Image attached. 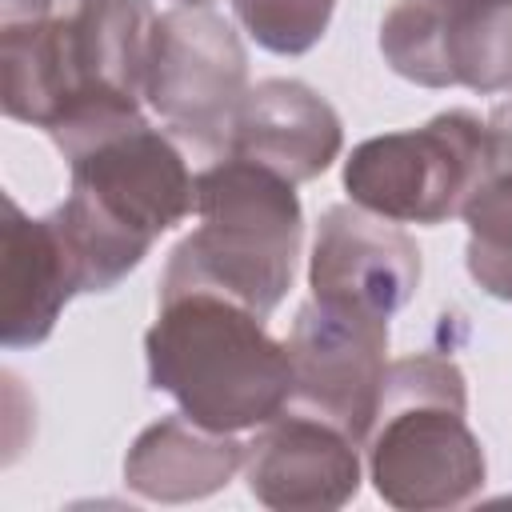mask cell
Listing matches in <instances>:
<instances>
[{
  "mask_svg": "<svg viewBox=\"0 0 512 512\" xmlns=\"http://www.w3.org/2000/svg\"><path fill=\"white\" fill-rule=\"evenodd\" d=\"M144 360L152 392L172 396L208 432L260 428L292 396L288 344L264 328V316L220 292L160 300Z\"/></svg>",
  "mask_w": 512,
  "mask_h": 512,
  "instance_id": "cell-2",
  "label": "cell"
},
{
  "mask_svg": "<svg viewBox=\"0 0 512 512\" xmlns=\"http://www.w3.org/2000/svg\"><path fill=\"white\" fill-rule=\"evenodd\" d=\"M244 484L276 512H336L360 492V444L336 424L284 408L252 428Z\"/></svg>",
  "mask_w": 512,
  "mask_h": 512,
  "instance_id": "cell-11",
  "label": "cell"
},
{
  "mask_svg": "<svg viewBox=\"0 0 512 512\" xmlns=\"http://www.w3.org/2000/svg\"><path fill=\"white\" fill-rule=\"evenodd\" d=\"M240 468L244 444L236 432H208L184 412H172L132 440L124 484L156 504H188L220 492Z\"/></svg>",
  "mask_w": 512,
  "mask_h": 512,
  "instance_id": "cell-14",
  "label": "cell"
},
{
  "mask_svg": "<svg viewBox=\"0 0 512 512\" xmlns=\"http://www.w3.org/2000/svg\"><path fill=\"white\" fill-rule=\"evenodd\" d=\"M244 32L276 56H304L332 24L336 0H232Z\"/></svg>",
  "mask_w": 512,
  "mask_h": 512,
  "instance_id": "cell-15",
  "label": "cell"
},
{
  "mask_svg": "<svg viewBox=\"0 0 512 512\" xmlns=\"http://www.w3.org/2000/svg\"><path fill=\"white\" fill-rule=\"evenodd\" d=\"M284 344L292 360V396L284 408L320 416L364 444L388 376V320L312 296L296 308Z\"/></svg>",
  "mask_w": 512,
  "mask_h": 512,
  "instance_id": "cell-8",
  "label": "cell"
},
{
  "mask_svg": "<svg viewBox=\"0 0 512 512\" xmlns=\"http://www.w3.org/2000/svg\"><path fill=\"white\" fill-rule=\"evenodd\" d=\"M440 4H480V0H440Z\"/></svg>",
  "mask_w": 512,
  "mask_h": 512,
  "instance_id": "cell-17",
  "label": "cell"
},
{
  "mask_svg": "<svg viewBox=\"0 0 512 512\" xmlns=\"http://www.w3.org/2000/svg\"><path fill=\"white\" fill-rule=\"evenodd\" d=\"M176 4H204V8H208L212 0H176Z\"/></svg>",
  "mask_w": 512,
  "mask_h": 512,
  "instance_id": "cell-18",
  "label": "cell"
},
{
  "mask_svg": "<svg viewBox=\"0 0 512 512\" xmlns=\"http://www.w3.org/2000/svg\"><path fill=\"white\" fill-rule=\"evenodd\" d=\"M480 176L484 120L468 108L436 112L420 128L372 136L344 160V192L356 208L424 228L460 216Z\"/></svg>",
  "mask_w": 512,
  "mask_h": 512,
  "instance_id": "cell-7",
  "label": "cell"
},
{
  "mask_svg": "<svg viewBox=\"0 0 512 512\" xmlns=\"http://www.w3.org/2000/svg\"><path fill=\"white\" fill-rule=\"evenodd\" d=\"M140 96L188 152L208 160L228 156L232 124L248 96V52L240 32L204 4L156 12Z\"/></svg>",
  "mask_w": 512,
  "mask_h": 512,
  "instance_id": "cell-6",
  "label": "cell"
},
{
  "mask_svg": "<svg viewBox=\"0 0 512 512\" xmlns=\"http://www.w3.org/2000/svg\"><path fill=\"white\" fill-rule=\"evenodd\" d=\"M360 448L376 496L400 512L460 508L488 476L480 436L468 428L464 372L436 352L388 360L380 408Z\"/></svg>",
  "mask_w": 512,
  "mask_h": 512,
  "instance_id": "cell-5",
  "label": "cell"
},
{
  "mask_svg": "<svg viewBox=\"0 0 512 512\" xmlns=\"http://www.w3.org/2000/svg\"><path fill=\"white\" fill-rule=\"evenodd\" d=\"M72 172L64 204L52 208L76 264L84 292H112L140 268L148 248L196 212V176L184 144L128 116L60 152Z\"/></svg>",
  "mask_w": 512,
  "mask_h": 512,
  "instance_id": "cell-1",
  "label": "cell"
},
{
  "mask_svg": "<svg viewBox=\"0 0 512 512\" xmlns=\"http://www.w3.org/2000/svg\"><path fill=\"white\" fill-rule=\"evenodd\" d=\"M308 288L324 304L392 320L420 288V248L396 220L332 204L316 224Z\"/></svg>",
  "mask_w": 512,
  "mask_h": 512,
  "instance_id": "cell-10",
  "label": "cell"
},
{
  "mask_svg": "<svg viewBox=\"0 0 512 512\" xmlns=\"http://www.w3.org/2000/svg\"><path fill=\"white\" fill-rule=\"evenodd\" d=\"M4 348H36L52 336L64 304L84 292L80 264L48 216H28L16 196H4Z\"/></svg>",
  "mask_w": 512,
  "mask_h": 512,
  "instance_id": "cell-13",
  "label": "cell"
},
{
  "mask_svg": "<svg viewBox=\"0 0 512 512\" xmlns=\"http://www.w3.org/2000/svg\"><path fill=\"white\" fill-rule=\"evenodd\" d=\"M388 68L420 88H472L480 96L512 88V0L440 4L396 0L380 20Z\"/></svg>",
  "mask_w": 512,
  "mask_h": 512,
  "instance_id": "cell-9",
  "label": "cell"
},
{
  "mask_svg": "<svg viewBox=\"0 0 512 512\" xmlns=\"http://www.w3.org/2000/svg\"><path fill=\"white\" fill-rule=\"evenodd\" d=\"M152 16L148 0H72L52 16L0 24L4 116L48 132L84 104L140 96Z\"/></svg>",
  "mask_w": 512,
  "mask_h": 512,
  "instance_id": "cell-4",
  "label": "cell"
},
{
  "mask_svg": "<svg viewBox=\"0 0 512 512\" xmlns=\"http://www.w3.org/2000/svg\"><path fill=\"white\" fill-rule=\"evenodd\" d=\"M200 224L168 252L160 300L220 292L256 316H272L296 276L304 208L296 184L256 160L220 156L196 172Z\"/></svg>",
  "mask_w": 512,
  "mask_h": 512,
  "instance_id": "cell-3",
  "label": "cell"
},
{
  "mask_svg": "<svg viewBox=\"0 0 512 512\" xmlns=\"http://www.w3.org/2000/svg\"><path fill=\"white\" fill-rule=\"evenodd\" d=\"M468 264V276L496 300H508L512 304V252L508 256H484V260H464Z\"/></svg>",
  "mask_w": 512,
  "mask_h": 512,
  "instance_id": "cell-16",
  "label": "cell"
},
{
  "mask_svg": "<svg viewBox=\"0 0 512 512\" xmlns=\"http://www.w3.org/2000/svg\"><path fill=\"white\" fill-rule=\"evenodd\" d=\"M340 148H344L340 112L312 84L292 76H272L252 84L228 140V156L256 160L288 176L292 184L328 172Z\"/></svg>",
  "mask_w": 512,
  "mask_h": 512,
  "instance_id": "cell-12",
  "label": "cell"
}]
</instances>
